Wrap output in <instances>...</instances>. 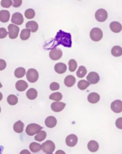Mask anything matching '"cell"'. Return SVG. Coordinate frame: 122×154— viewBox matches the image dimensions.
Segmentation results:
<instances>
[{
  "instance_id": "cell-1",
  "label": "cell",
  "mask_w": 122,
  "mask_h": 154,
  "mask_svg": "<svg viewBox=\"0 0 122 154\" xmlns=\"http://www.w3.org/2000/svg\"><path fill=\"white\" fill-rule=\"evenodd\" d=\"M55 41H56L57 45H62L64 47L68 48L72 47V41L71 35L61 30L57 32L55 37Z\"/></svg>"
},
{
  "instance_id": "cell-2",
  "label": "cell",
  "mask_w": 122,
  "mask_h": 154,
  "mask_svg": "<svg viewBox=\"0 0 122 154\" xmlns=\"http://www.w3.org/2000/svg\"><path fill=\"white\" fill-rule=\"evenodd\" d=\"M43 127L37 123H32L28 125L26 128V133L29 136H33L38 134L41 131Z\"/></svg>"
},
{
  "instance_id": "cell-3",
  "label": "cell",
  "mask_w": 122,
  "mask_h": 154,
  "mask_svg": "<svg viewBox=\"0 0 122 154\" xmlns=\"http://www.w3.org/2000/svg\"><path fill=\"white\" fill-rule=\"evenodd\" d=\"M90 38L93 41L98 42L102 39L103 33L102 30L99 28H94L92 29L90 33Z\"/></svg>"
},
{
  "instance_id": "cell-4",
  "label": "cell",
  "mask_w": 122,
  "mask_h": 154,
  "mask_svg": "<svg viewBox=\"0 0 122 154\" xmlns=\"http://www.w3.org/2000/svg\"><path fill=\"white\" fill-rule=\"evenodd\" d=\"M55 149V144L51 140H47L42 145V150L45 153H52Z\"/></svg>"
},
{
  "instance_id": "cell-5",
  "label": "cell",
  "mask_w": 122,
  "mask_h": 154,
  "mask_svg": "<svg viewBox=\"0 0 122 154\" xmlns=\"http://www.w3.org/2000/svg\"><path fill=\"white\" fill-rule=\"evenodd\" d=\"M26 78L27 80L30 83H35L39 78V73L35 69L30 68L27 72Z\"/></svg>"
},
{
  "instance_id": "cell-6",
  "label": "cell",
  "mask_w": 122,
  "mask_h": 154,
  "mask_svg": "<svg viewBox=\"0 0 122 154\" xmlns=\"http://www.w3.org/2000/svg\"><path fill=\"white\" fill-rule=\"evenodd\" d=\"M9 31V36L11 39H14L18 37L20 29L19 27L13 24H10L8 27Z\"/></svg>"
},
{
  "instance_id": "cell-7",
  "label": "cell",
  "mask_w": 122,
  "mask_h": 154,
  "mask_svg": "<svg viewBox=\"0 0 122 154\" xmlns=\"http://www.w3.org/2000/svg\"><path fill=\"white\" fill-rule=\"evenodd\" d=\"M108 13L104 9H98L95 14V19L99 22H104L107 19Z\"/></svg>"
},
{
  "instance_id": "cell-8",
  "label": "cell",
  "mask_w": 122,
  "mask_h": 154,
  "mask_svg": "<svg viewBox=\"0 0 122 154\" xmlns=\"http://www.w3.org/2000/svg\"><path fill=\"white\" fill-rule=\"evenodd\" d=\"M62 55V52L61 49L58 48H53L50 52V58L52 60L57 61L60 59Z\"/></svg>"
},
{
  "instance_id": "cell-9",
  "label": "cell",
  "mask_w": 122,
  "mask_h": 154,
  "mask_svg": "<svg viewBox=\"0 0 122 154\" xmlns=\"http://www.w3.org/2000/svg\"><path fill=\"white\" fill-rule=\"evenodd\" d=\"M78 138L74 134H71L68 136L65 139L66 145L69 147H74L77 143Z\"/></svg>"
},
{
  "instance_id": "cell-10",
  "label": "cell",
  "mask_w": 122,
  "mask_h": 154,
  "mask_svg": "<svg viewBox=\"0 0 122 154\" xmlns=\"http://www.w3.org/2000/svg\"><path fill=\"white\" fill-rule=\"evenodd\" d=\"M112 111L116 113H120L122 112V101L120 100H116L111 104Z\"/></svg>"
},
{
  "instance_id": "cell-11",
  "label": "cell",
  "mask_w": 122,
  "mask_h": 154,
  "mask_svg": "<svg viewBox=\"0 0 122 154\" xmlns=\"http://www.w3.org/2000/svg\"><path fill=\"white\" fill-rule=\"evenodd\" d=\"M87 79L90 84H95L100 80V77L99 75L95 72H91L88 75Z\"/></svg>"
},
{
  "instance_id": "cell-12",
  "label": "cell",
  "mask_w": 122,
  "mask_h": 154,
  "mask_svg": "<svg viewBox=\"0 0 122 154\" xmlns=\"http://www.w3.org/2000/svg\"><path fill=\"white\" fill-rule=\"evenodd\" d=\"M24 19L23 15L20 13H15L11 17V22L16 25H21L23 23Z\"/></svg>"
},
{
  "instance_id": "cell-13",
  "label": "cell",
  "mask_w": 122,
  "mask_h": 154,
  "mask_svg": "<svg viewBox=\"0 0 122 154\" xmlns=\"http://www.w3.org/2000/svg\"><path fill=\"white\" fill-rule=\"evenodd\" d=\"M66 104L63 102H55L51 104V109L55 112H60L64 110Z\"/></svg>"
},
{
  "instance_id": "cell-14",
  "label": "cell",
  "mask_w": 122,
  "mask_h": 154,
  "mask_svg": "<svg viewBox=\"0 0 122 154\" xmlns=\"http://www.w3.org/2000/svg\"><path fill=\"white\" fill-rule=\"evenodd\" d=\"M57 124V119L53 116H49L45 120V125L48 128H52L56 126Z\"/></svg>"
},
{
  "instance_id": "cell-15",
  "label": "cell",
  "mask_w": 122,
  "mask_h": 154,
  "mask_svg": "<svg viewBox=\"0 0 122 154\" xmlns=\"http://www.w3.org/2000/svg\"><path fill=\"white\" fill-rule=\"evenodd\" d=\"M28 84L24 80H19L15 84V87L17 90L19 92H23L28 88Z\"/></svg>"
},
{
  "instance_id": "cell-16",
  "label": "cell",
  "mask_w": 122,
  "mask_h": 154,
  "mask_svg": "<svg viewBox=\"0 0 122 154\" xmlns=\"http://www.w3.org/2000/svg\"><path fill=\"white\" fill-rule=\"evenodd\" d=\"M111 30L115 33H118L122 30V26L121 23L118 22H113L110 24Z\"/></svg>"
},
{
  "instance_id": "cell-17",
  "label": "cell",
  "mask_w": 122,
  "mask_h": 154,
  "mask_svg": "<svg viewBox=\"0 0 122 154\" xmlns=\"http://www.w3.org/2000/svg\"><path fill=\"white\" fill-rule=\"evenodd\" d=\"M55 70L58 74H64L67 70V66L62 62H59L55 65Z\"/></svg>"
},
{
  "instance_id": "cell-18",
  "label": "cell",
  "mask_w": 122,
  "mask_h": 154,
  "mask_svg": "<svg viewBox=\"0 0 122 154\" xmlns=\"http://www.w3.org/2000/svg\"><path fill=\"white\" fill-rule=\"evenodd\" d=\"M26 27L27 29L30 30L32 33H35L38 30V24L34 21H30L26 23Z\"/></svg>"
},
{
  "instance_id": "cell-19",
  "label": "cell",
  "mask_w": 122,
  "mask_h": 154,
  "mask_svg": "<svg viewBox=\"0 0 122 154\" xmlns=\"http://www.w3.org/2000/svg\"><path fill=\"white\" fill-rule=\"evenodd\" d=\"M87 148L88 150L91 152H95L99 149V144L95 140H91L88 143Z\"/></svg>"
},
{
  "instance_id": "cell-20",
  "label": "cell",
  "mask_w": 122,
  "mask_h": 154,
  "mask_svg": "<svg viewBox=\"0 0 122 154\" xmlns=\"http://www.w3.org/2000/svg\"><path fill=\"white\" fill-rule=\"evenodd\" d=\"M100 99V97L99 96V94L94 92L90 93L87 97L88 101L92 104L97 103V102H99Z\"/></svg>"
},
{
  "instance_id": "cell-21",
  "label": "cell",
  "mask_w": 122,
  "mask_h": 154,
  "mask_svg": "<svg viewBox=\"0 0 122 154\" xmlns=\"http://www.w3.org/2000/svg\"><path fill=\"white\" fill-rule=\"evenodd\" d=\"M76 82L75 78L72 75H69L65 78L64 80V83L66 87H72L74 84H75Z\"/></svg>"
},
{
  "instance_id": "cell-22",
  "label": "cell",
  "mask_w": 122,
  "mask_h": 154,
  "mask_svg": "<svg viewBox=\"0 0 122 154\" xmlns=\"http://www.w3.org/2000/svg\"><path fill=\"white\" fill-rule=\"evenodd\" d=\"M10 17V13L8 11L1 10L0 11V21L3 23L8 22Z\"/></svg>"
},
{
  "instance_id": "cell-23",
  "label": "cell",
  "mask_w": 122,
  "mask_h": 154,
  "mask_svg": "<svg viewBox=\"0 0 122 154\" xmlns=\"http://www.w3.org/2000/svg\"><path fill=\"white\" fill-rule=\"evenodd\" d=\"M24 124L21 120H19L14 123L13 125V130L17 133L23 132L24 129Z\"/></svg>"
},
{
  "instance_id": "cell-24",
  "label": "cell",
  "mask_w": 122,
  "mask_h": 154,
  "mask_svg": "<svg viewBox=\"0 0 122 154\" xmlns=\"http://www.w3.org/2000/svg\"><path fill=\"white\" fill-rule=\"evenodd\" d=\"M38 95V93L36 89L31 88L29 89L26 92V96L27 98L30 100H34L36 98Z\"/></svg>"
},
{
  "instance_id": "cell-25",
  "label": "cell",
  "mask_w": 122,
  "mask_h": 154,
  "mask_svg": "<svg viewBox=\"0 0 122 154\" xmlns=\"http://www.w3.org/2000/svg\"><path fill=\"white\" fill-rule=\"evenodd\" d=\"M29 148L32 152L37 153L42 149V145L33 142L30 144Z\"/></svg>"
},
{
  "instance_id": "cell-26",
  "label": "cell",
  "mask_w": 122,
  "mask_h": 154,
  "mask_svg": "<svg viewBox=\"0 0 122 154\" xmlns=\"http://www.w3.org/2000/svg\"><path fill=\"white\" fill-rule=\"evenodd\" d=\"M111 54L115 57H119L122 55V47L118 45L113 46L111 50Z\"/></svg>"
},
{
  "instance_id": "cell-27",
  "label": "cell",
  "mask_w": 122,
  "mask_h": 154,
  "mask_svg": "<svg viewBox=\"0 0 122 154\" xmlns=\"http://www.w3.org/2000/svg\"><path fill=\"white\" fill-rule=\"evenodd\" d=\"M26 69L24 68L19 67L15 69L14 71V75L17 78L23 77L26 75Z\"/></svg>"
},
{
  "instance_id": "cell-28",
  "label": "cell",
  "mask_w": 122,
  "mask_h": 154,
  "mask_svg": "<svg viewBox=\"0 0 122 154\" xmlns=\"http://www.w3.org/2000/svg\"><path fill=\"white\" fill-rule=\"evenodd\" d=\"M47 136L45 131L41 130L34 137V139L38 142H42L45 140Z\"/></svg>"
},
{
  "instance_id": "cell-29",
  "label": "cell",
  "mask_w": 122,
  "mask_h": 154,
  "mask_svg": "<svg viewBox=\"0 0 122 154\" xmlns=\"http://www.w3.org/2000/svg\"><path fill=\"white\" fill-rule=\"evenodd\" d=\"M30 31L27 29H23L20 34V38L23 41H26L28 40L30 37Z\"/></svg>"
},
{
  "instance_id": "cell-30",
  "label": "cell",
  "mask_w": 122,
  "mask_h": 154,
  "mask_svg": "<svg viewBox=\"0 0 122 154\" xmlns=\"http://www.w3.org/2000/svg\"><path fill=\"white\" fill-rule=\"evenodd\" d=\"M8 103L11 106H14L18 102V97L14 94H10L7 97Z\"/></svg>"
},
{
  "instance_id": "cell-31",
  "label": "cell",
  "mask_w": 122,
  "mask_h": 154,
  "mask_svg": "<svg viewBox=\"0 0 122 154\" xmlns=\"http://www.w3.org/2000/svg\"><path fill=\"white\" fill-rule=\"evenodd\" d=\"M62 94L60 92L53 93L49 96L50 99L55 101V102H59L62 99Z\"/></svg>"
},
{
  "instance_id": "cell-32",
  "label": "cell",
  "mask_w": 122,
  "mask_h": 154,
  "mask_svg": "<svg viewBox=\"0 0 122 154\" xmlns=\"http://www.w3.org/2000/svg\"><path fill=\"white\" fill-rule=\"evenodd\" d=\"M87 74V69L83 65L79 67L77 71L76 72V75L78 77L80 78L84 77Z\"/></svg>"
},
{
  "instance_id": "cell-33",
  "label": "cell",
  "mask_w": 122,
  "mask_h": 154,
  "mask_svg": "<svg viewBox=\"0 0 122 154\" xmlns=\"http://www.w3.org/2000/svg\"><path fill=\"white\" fill-rule=\"evenodd\" d=\"M90 85V84L88 82L85 80H81L79 81V82L78 83L77 86L78 88L80 90H84L87 89Z\"/></svg>"
},
{
  "instance_id": "cell-34",
  "label": "cell",
  "mask_w": 122,
  "mask_h": 154,
  "mask_svg": "<svg viewBox=\"0 0 122 154\" xmlns=\"http://www.w3.org/2000/svg\"><path fill=\"white\" fill-rule=\"evenodd\" d=\"M69 66V71L71 72H74L76 70L77 67V64L76 61L74 59H71L69 60L68 62Z\"/></svg>"
},
{
  "instance_id": "cell-35",
  "label": "cell",
  "mask_w": 122,
  "mask_h": 154,
  "mask_svg": "<svg viewBox=\"0 0 122 154\" xmlns=\"http://www.w3.org/2000/svg\"><path fill=\"white\" fill-rule=\"evenodd\" d=\"M24 15H25V17L26 18H27L28 19H32L33 18H34V17L35 16V13L33 9H27L25 12V13H24Z\"/></svg>"
},
{
  "instance_id": "cell-36",
  "label": "cell",
  "mask_w": 122,
  "mask_h": 154,
  "mask_svg": "<svg viewBox=\"0 0 122 154\" xmlns=\"http://www.w3.org/2000/svg\"><path fill=\"white\" fill-rule=\"evenodd\" d=\"M1 6L4 8H9L13 5V1L11 0H3L1 1Z\"/></svg>"
},
{
  "instance_id": "cell-37",
  "label": "cell",
  "mask_w": 122,
  "mask_h": 154,
  "mask_svg": "<svg viewBox=\"0 0 122 154\" xmlns=\"http://www.w3.org/2000/svg\"><path fill=\"white\" fill-rule=\"evenodd\" d=\"M50 88L52 91L58 90L60 88V85L56 82H52L50 85Z\"/></svg>"
},
{
  "instance_id": "cell-38",
  "label": "cell",
  "mask_w": 122,
  "mask_h": 154,
  "mask_svg": "<svg viewBox=\"0 0 122 154\" xmlns=\"http://www.w3.org/2000/svg\"><path fill=\"white\" fill-rule=\"evenodd\" d=\"M8 32L4 28H0V39H4L6 37Z\"/></svg>"
},
{
  "instance_id": "cell-39",
  "label": "cell",
  "mask_w": 122,
  "mask_h": 154,
  "mask_svg": "<svg viewBox=\"0 0 122 154\" xmlns=\"http://www.w3.org/2000/svg\"><path fill=\"white\" fill-rule=\"evenodd\" d=\"M116 125L120 129H122V117H119L116 120Z\"/></svg>"
},
{
  "instance_id": "cell-40",
  "label": "cell",
  "mask_w": 122,
  "mask_h": 154,
  "mask_svg": "<svg viewBox=\"0 0 122 154\" xmlns=\"http://www.w3.org/2000/svg\"><path fill=\"white\" fill-rule=\"evenodd\" d=\"M6 67V62L5 60L0 59V71H2L5 69Z\"/></svg>"
},
{
  "instance_id": "cell-41",
  "label": "cell",
  "mask_w": 122,
  "mask_h": 154,
  "mask_svg": "<svg viewBox=\"0 0 122 154\" xmlns=\"http://www.w3.org/2000/svg\"><path fill=\"white\" fill-rule=\"evenodd\" d=\"M22 4V0H14L13 4V6L17 8L20 6Z\"/></svg>"
},
{
  "instance_id": "cell-42",
  "label": "cell",
  "mask_w": 122,
  "mask_h": 154,
  "mask_svg": "<svg viewBox=\"0 0 122 154\" xmlns=\"http://www.w3.org/2000/svg\"><path fill=\"white\" fill-rule=\"evenodd\" d=\"M20 154H31L27 149H23L20 152Z\"/></svg>"
},
{
  "instance_id": "cell-43",
  "label": "cell",
  "mask_w": 122,
  "mask_h": 154,
  "mask_svg": "<svg viewBox=\"0 0 122 154\" xmlns=\"http://www.w3.org/2000/svg\"><path fill=\"white\" fill-rule=\"evenodd\" d=\"M55 154H66L64 151L62 150H58L56 151Z\"/></svg>"
},
{
  "instance_id": "cell-44",
  "label": "cell",
  "mask_w": 122,
  "mask_h": 154,
  "mask_svg": "<svg viewBox=\"0 0 122 154\" xmlns=\"http://www.w3.org/2000/svg\"><path fill=\"white\" fill-rule=\"evenodd\" d=\"M4 150V147L0 145V154H3V151Z\"/></svg>"
},
{
  "instance_id": "cell-45",
  "label": "cell",
  "mask_w": 122,
  "mask_h": 154,
  "mask_svg": "<svg viewBox=\"0 0 122 154\" xmlns=\"http://www.w3.org/2000/svg\"><path fill=\"white\" fill-rule=\"evenodd\" d=\"M3 96L2 93L1 92H0V101L3 99Z\"/></svg>"
},
{
  "instance_id": "cell-46",
  "label": "cell",
  "mask_w": 122,
  "mask_h": 154,
  "mask_svg": "<svg viewBox=\"0 0 122 154\" xmlns=\"http://www.w3.org/2000/svg\"><path fill=\"white\" fill-rule=\"evenodd\" d=\"M2 87H3V85H2L1 83V82H0V88H1Z\"/></svg>"
},
{
  "instance_id": "cell-47",
  "label": "cell",
  "mask_w": 122,
  "mask_h": 154,
  "mask_svg": "<svg viewBox=\"0 0 122 154\" xmlns=\"http://www.w3.org/2000/svg\"><path fill=\"white\" fill-rule=\"evenodd\" d=\"M46 154H53L52 153H47Z\"/></svg>"
},
{
  "instance_id": "cell-48",
  "label": "cell",
  "mask_w": 122,
  "mask_h": 154,
  "mask_svg": "<svg viewBox=\"0 0 122 154\" xmlns=\"http://www.w3.org/2000/svg\"><path fill=\"white\" fill-rule=\"evenodd\" d=\"M1 108L0 107V113H1Z\"/></svg>"
}]
</instances>
